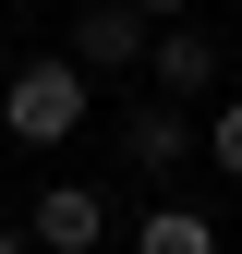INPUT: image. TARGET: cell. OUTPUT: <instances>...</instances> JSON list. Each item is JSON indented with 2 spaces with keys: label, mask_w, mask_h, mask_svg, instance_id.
Masks as SVG:
<instances>
[{
  "label": "cell",
  "mask_w": 242,
  "mask_h": 254,
  "mask_svg": "<svg viewBox=\"0 0 242 254\" xmlns=\"http://www.w3.org/2000/svg\"><path fill=\"white\" fill-rule=\"evenodd\" d=\"M85 109H97V73H73V49L24 61V73L0 85V133H12V145H73Z\"/></svg>",
  "instance_id": "obj_1"
},
{
  "label": "cell",
  "mask_w": 242,
  "mask_h": 254,
  "mask_svg": "<svg viewBox=\"0 0 242 254\" xmlns=\"http://www.w3.org/2000/svg\"><path fill=\"white\" fill-rule=\"evenodd\" d=\"M24 242H37V254H97V242H109V194H97V182L24 194Z\"/></svg>",
  "instance_id": "obj_2"
},
{
  "label": "cell",
  "mask_w": 242,
  "mask_h": 254,
  "mask_svg": "<svg viewBox=\"0 0 242 254\" xmlns=\"http://www.w3.org/2000/svg\"><path fill=\"white\" fill-rule=\"evenodd\" d=\"M145 49H158V24L121 12V0H85V12H73V73H133Z\"/></svg>",
  "instance_id": "obj_3"
},
{
  "label": "cell",
  "mask_w": 242,
  "mask_h": 254,
  "mask_svg": "<svg viewBox=\"0 0 242 254\" xmlns=\"http://www.w3.org/2000/svg\"><path fill=\"white\" fill-rule=\"evenodd\" d=\"M121 157H133L145 182H182V157H206V133H194V109H170V97H145L133 121H121Z\"/></svg>",
  "instance_id": "obj_4"
},
{
  "label": "cell",
  "mask_w": 242,
  "mask_h": 254,
  "mask_svg": "<svg viewBox=\"0 0 242 254\" xmlns=\"http://www.w3.org/2000/svg\"><path fill=\"white\" fill-rule=\"evenodd\" d=\"M145 73H158V97H170V109L218 97V37H206V24H158V49H145Z\"/></svg>",
  "instance_id": "obj_5"
},
{
  "label": "cell",
  "mask_w": 242,
  "mask_h": 254,
  "mask_svg": "<svg viewBox=\"0 0 242 254\" xmlns=\"http://www.w3.org/2000/svg\"><path fill=\"white\" fill-rule=\"evenodd\" d=\"M121 254H218V218H206V206H182V194H158L133 230H121Z\"/></svg>",
  "instance_id": "obj_6"
},
{
  "label": "cell",
  "mask_w": 242,
  "mask_h": 254,
  "mask_svg": "<svg viewBox=\"0 0 242 254\" xmlns=\"http://www.w3.org/2000/svg\"><path fill=\"white\" fill-rule=\"evenodd\" d=\"M206 170H230V182H242V97L206 109Z\"/></svg>",
  "instance_id": "obj_7"
},
{
  "label": "cell",
  "mask_w": 242,
  "mask_h": 254,
  "mask_svg": "<svg viewBox=\"0 0 242 254\" xmlns=\"http://www.w3.org/2000/svg\"><path fill=\"white\" fill-rule=\"evenodd\" d=\"M121 12H145V24H194V0H121Z\"/></svg>",
  "instance_id": "obj_8"
},
{
  "label": "cell",
  "mask_w": 242,
  "mask_h": 254,
  "mask_svg": "<svg viewBox=\"0 0 242 254\" xmlns=\"http://www.w3.org/2000/svg\"><path fill=\"white\" fill-rule=\"evenodd\" d=\"M0 254H37V242H24V230H0Z\"/></svg>",
  "instance_id": "obj_9"
},
{
  "label": "cell",
  "mask_w": 242,
  "mask_h": 254,
  "mask_svg": "<svg viewBox=\"0 0 242 254\" xmlns=\"http://www.w3.org/2000/svg\"><path fill=\"white\" fill-rule=\"evenodd\" d=\"M0 206H12V170H0Z\"/></svg>",
  "instance_id": "obj_10"
}]
</instances>
